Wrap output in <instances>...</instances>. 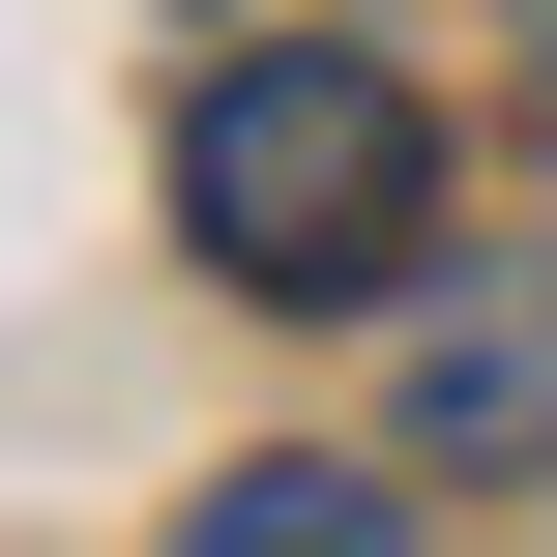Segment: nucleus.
<instances>
[{"label": "nucleus", "instance_id": "obj_1", "mask_svg": "<svg viewBox=\"0 0 557 557\" xmlns=\"http://www.w3.org/2000/svg\"><path fill=\"white\" fill-rule=\"evenodd\" d=\"M176 235H206L235 294H382V264H441V117H411V59H352V29L206 59V88H176Z\"/></svg>", "mask_w": 557, "mask_h": 557}, {"label": "nucleus", "instance_id": "obj_2", "mask_svg": "<svg viewBox=\"0 0 557 557\" xmlns=\"http://www.w3.org/2000/svg\"><path fill=\"white\" fill-rule=\"evenodd\" d=\"M411 470L441 499L557 470V235H441V294H411Z\"/></svg>", "mask_w": 557, "mask_h": 557}, {"label": "nucleus", "instance_id": "obj_3", "mask_svg": "<svg viewBox=\"0 0 557 557\" xmlns=\"http://www.w3.org/2000/svg\"><path fill=\"white\" fill-rule=\"evenodd\" d=\"M411 499L382 470H206V557H382Z\"/></svg>", "mask_w": 557, "mask_h": 557}, {"label": "nucleus", "instance_id": "obj_4", "mask_svg": "<svg viewBox=\"0 0 557 557\" xmlns=\"http://www.w3.org/2000/svg\"><path fill=\"white\" fill-rule=\"evenodd\" d=\"M529 88H557V0H529Z\"/></svg>", "mask_w": 557, "mask_h": 557}]
</instances>
